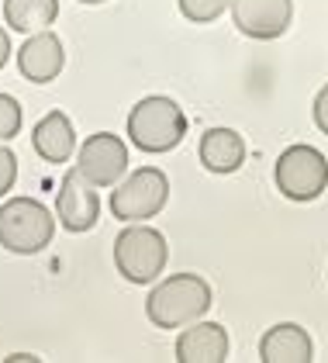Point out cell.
Wrapping results in <instances>:
<instances>
[{
    "label": "cell",
    "instance_id": "cell-11",
    "mask_svg": "<svg viewBox=\"0 0 328 363\" xmlns=\"http://www.w3.org/2000/svg\"><path fill=\"white\" fill-rule=\"evenodd\" d=\"M180 363H225L228 360V333L218 322H191L176 339Z\"/></svg>",
    "mask_w": 328,
    "mask_h": 363
},
{
    "label": "cell",
    "instance_id": "cell-6",
    "mask_svg": "<svg viewBox=\"0 0 328 363\" xmlns=\"http://www.w3.org/2000/svg\"><path fill=\"white\" fill-rule=\"evenodd\" d=\"M169 201V180L163 169H135L118 191H111V215L121 222H145L156 218Z\"/></svg>",
    "mask_w": 328,
    "mask_h": 363
},
{
    "label": "cell",
    "instance_id": "cell-2",
    "mask_svg": "<svg viewBox=\"0 0 328 363\" xmlns=\"http://www.w3.org/2000/svg\"><path fill=\"white\" fill-rule=\"evenodd\" d=\"M187 135V114L169 97H142L128 114V139L138 152L159 156L176 149Z\"/></svg>",
    "mask_w": 328,
    "mask_h": 363
},
{
    "label": "cell",
    "instance_id": "cell-20",
    "mask_svg": "<svg viewBox=\"0 0 328 363\" xmlns=\"http://www.w3.org/2000/svg\"><path fill=\"white\" fill-rule=\"evenodd\" d=\"M7 56H11V38H7V31L0 28V69H4Z\"/></svg>",
    "mask_w": 328,
    "mask_h": 363
},
{
    "label": "cell",
    "instance_id": "cell-7",
    "mask_svg": "<svg viewBox=\"0 0 328 363\" xmlns=\"http://www.w3.org/2000/svg\"><path fill=\"white\" fill-rule=\"evenodd\" d=\"M228 7L235 28L256 42L280 38L294 18V0H228Z\"/></svg>",
    "mask_w": 328,
    "mask_h": 363
},
{
    "label": "cell",
    "instance_id": "cell-15",
    "mask_svg": "<svg viewBox=\"0 0 328 363\" xmlns=\"http://www.w3.org/2000/svg\"><path fill=\"white\" fill-rule=\"evenodd\" d=\"M59 14V0H4V21L14 31H42Z\"/></svg>",
    "mask_w": 328,
    "mask_h": 363
},
{
    "label": "cell",
    "instance_id": "cell-9",
    "mask_svg": "<svg viewBox=\"0 0 328 363\" xmlns=\"http://www.w3.org/2000/svg\"><path fill=\"white\" fill-rule=\"evenodd\" d=\"M55 215L66 232H90L101 215V197L94 191V184L83 177L80 169H69L59 184L55 197Z\"/></svg>",
    "mask_w": 328,
    "mask_h": 363
},
{
    "label": "cell",
    "instance_id": "cell-1",
    "mask_svg": "<svg viewBox=\"0 0 328 363\" xmlns=\"http://www.w3.org/2000/svg\"><path fill=\"white\" fill-rule=\"evenodd\" d=\"M211 308V287L197 274H173L152 287L145 298V315L156 329H180L191 325Z\"/></svg>",
    "mask_w": 328,
    "mask_h": 363
},
{
    "label": "cell",
    "instance_id": "cell-22",
    "mask_svg": "<svg viewBox=\"0 0 328 363\" xmlns=\"http://www.w3.org/2000/svg\"><path fill=\"white\" fill-rule=\"evenodd\" d=\"M80 4H104V0H80Z\"/></svg>",
    "mask_w": 328,
    "mask_h": 363
},
{
    "label": "cell",
    "instance_id": "cell-5",
    "mask_svg": "<svg viewBox=\"0 0 328 363\" xmlns=\"http://www.w3.org/2000/svg\"><path fill=\"white\" fill-rule=\"evenodd\" d=\"M273 180L287 201H315L328 191V160L315 145H287L276 156Z\"/></svg>",
    "mask_w": 328,
    "mask_h": 363
},
{
    "label": "cell",
    "instance_id": "cell-19",
    "mask_svg": "<svg viewBox=\"0 0 328 363\" xmlns=\"http://www.w3.org/2000/svg\"><path fill=\"white\" fill-rule=\"evenodd\" d=\"M311 111H315V125L328 135V84L318 90V97H315V108H311Z\"/></svg>",
    "mask_w": 328,
    "mask_h": 363
},
{
    "label": "cell",
    "instance_id": "cell-12",
    "mask_svg": "<svg viewBox=\"0 0 328 363\" xmlns=\"http://www.w3.org/2000/svg\"><path fill=\"white\" fill-rule=\"evenodd\" d=\"M200 167L211 173H235L246 163V139L232 128H208L200 135Z\"/></svg>",
    "mask_w": 328,
    "mask_h": 363
},
{
    "label": "cell",
    "instance_id": "cell-18",
    "mask_svg": "<svg viewBox=\"0 0 328 363\" xmlns=\"http://www.w3.org/2000/svg\"><path fill=\"white\" fill-rule=\"evenodd\" d=\"M14 180H18V156L7 145H0V197L14 187Z\"/></svg>",
    "mask_w": 328,
    "mask_h": 363
},
{
    "label": "cell",
    "instance_id": "cell-14",
    "mask_svg": "<svg viewBox=\"0 0 328 363\" xmlns=\"http://www.w3.org/2000/svg\"><path fill=\"white\" fill-rule=\"evenodd\" d=\"M31 145L35 152L45 160V163H66L77 149V132H73V121L62 111H49L31 132Z\"/></svg>",
    "mask_w": 328,
    "mask_h": 363
},
{
    "label": "cell",
    "instance_id": "cell-17",
    "mask_svg": "<svg viewBox=\"0 0 328 363\" xmlns=\"http://www.w3.org/2000/svg\"><path fill=\"white\" fill-rule=\"evenodd\" d=\"M21 104L11 97V94H0V142L14 139L21 132Z\"/></svg>",
    "mask_w": 328,
    "mask_h": 363
},
{
    "label": "cell",
    "instance_id": "cell-21",
    "mask_svg": "<svg viewBox=\"0 0 328 363\" xmlns=\"http://www.w3.org/2000/svg\"><path fill=\"white\" fill-rule=\"evenodd\" d=\"M7 363H38V357H31V353H14V357H7Z\"/></svg>",
    "mask_w": 328,
    "mask_h": 363
},
{
    "label": "cell",
    "instance_id": "cell-3",
    "mask_svg": "<svg viewBox=\"0 0 328 363\" xmlns=\"http://www.w3.org/2000/svg\"><path fill=\"white\" fill-rule=\"evenodd\" d=\"M55 235L52 211L35 197H11L0 204V246L18 256L42 252Z\"/></svg>",
    "mask_w": 328,
    "mask_h": 363
},
{
    "label": "cell",
    "instance_id": "cell-4",
    "mask_svg": "<svg viewBox=\"0 0 328 363\" xmlns=\"http://www.w3.org/2000/svg\"><path fill=\"white\" fill-rule=\"evenodd\" d=\"M169 246L166 235L152 225L132 222L114 239V267L128 284H152L166 270Z\"/></svg>",
    "mask_w": 328,
    "mask_h": 363
},
{
    "label": "cell",
    "instance_id": "cell-8",
    "mask_svg": "<svg viewBox=\"0 0 328 363\" xmlns=\"http://www.w3.org/2000/svg\"><path fill=\"white\" fill-rule=\"evenodd\" d=\"M77 169L94 187H114L125 177V169H128V149H125V142L118 139V135L97 132V135L83 139Z\"/></svg>",
    "mask_w": 328,
    "mask_h": 363
},
{
    "label": "cell",
    "instance_id": "cell-16",
    "mask_svg": "<svg viewBox=\"0 0 328 363\" xmlns=\"http://www.w3.org/2000/svg\"><path fill=\"white\" fill-rule=\"evenodd\" d=\"M228 11V0H180V14L193 25H211Z\"/></svg>",
    "mask_w": 328,
    "mask_h": 363
},
{
    "label": "cell",
    "instance_id": "cell-13",
    "mask_svg": "<svg viewBox=\"0 0 328 363\" xmlns=\"http://www.w3.org/2000/svg\"><path fill=\"white\" fill-rule=\"evenodd\" d=\"M311 335L294 322H280L259 339L263 363H311Z\"/></svg>",
    "mask_w": 328,
    "mask_h": 363
},
{
    "label": "cell",
    "instance_id": "cell-10",
    "mask_svg": "<svg viewBox=\"0 0 328 363\" xmlns=\"http://www.w3.org/2000/svg\"><path fill=\"white\" fill-rule=\"evenodd\" d=\"M62 62H66L62 42H59V35L49 28L35 31L25 45H21V52H18V69H21V77L31 80V84H52L55 77L62 73Z\"/></svg>",
    "mask_w": 328,
    "mask_h": 363
}]
</instances>
